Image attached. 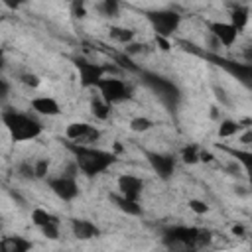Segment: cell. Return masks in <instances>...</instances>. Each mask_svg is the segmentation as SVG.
Masks as SVG:
<instances>
[{"label": "cell", "instance_id": "obj_17", "mask_svg": "<svg viewBox=\"0 0 252 252\" xmlns=\"http://www.w3.org/2000/svg\"><path fill=\"white\" fill-rule=\"evenodd\" d=\"M91 114H93L96 120L104 122V120H108L110 114H112V104H108L106 100H102V98L96 94L94 98H91Z\"/></svg>", "mask_w": 252, "mask_h": 252}, {"label": "cell", "instance_id": "obj_9", "mask_svg": "<svg viewBox=\"0 0 252 252\" xmlns=\"http://www.w3.org/2000/svg\"><path fill=\"white\" fill-rule=\"evenodd\" d=\"M146 159L150 163V167L154 169V173H158L159 179L167 181L173 177L175 169H177V158L171 154H159V152H146Z\"/></svg>", "mask_w": 252, "mask_h": 252}, {"label": "cell", "instance_id": "obj_1", "mask_svg": "<svg viewBox=\"0 0 252 252\" xmlns=\"http://www.w3.org/2000/svg\"><path fill=\"white\" fill-rule=\"evenodd\" d=\"M65 146L73 154V161L77 169L87 177H98L118 161L116 152L96 148L94 144H77L67 140Z\"/></svg>", "mask_w": 252, "mask_h": 252}, {"label": "cell", "instance_id": "obj_18", "mask_svg": "<svg viewBox=\"0 0 252 252\" xmlns=\"http://www.w3.org/2000/svg\"><path fill=\"white\" fill-rule=\"evenodd\" d=\"M108 35H110V39H112V41L126 45V43L134 41V35H136V33H134V30H130V28H124V26H110V30H108Z\"/></svg>", "mask_w": 252, "mask_h": 252}, {"label": "cell", "instance_id": "obj_7", "mask_svg": "<svg viewBox=\"0 0 252 252\" xmlns=\"http://www.w3.org/2000/svg\"><path fill=\"white\" fill-rule=\"evenodd\" d=\"M75 67V73H77V79H79V85L83 89H94L96 83L108 73V69L100 63H94V61H89V59H75L73 63Z\"/></svg>", "mask_w": 252, "mask_h": 252}, {"label": "cell", "instance_id": "obj_3", "mask_svg": "<svg viewBox=\"0 0 252 252\" xmlns=\"http://www.w3.org/2000/svg\"><path fill=\"white\" fill-rule=\"evenodd\" d=\"M163 244L167 248H191L199 250L211 244L213 232L193 224H169L163 228Z\"/></svg>", "mask_w": 252, "mask_h": 252}, {"label": "cell", "instance_id": "obj_27", "mask_svg": "<svg viewBox=\"0 0 252 252\" xmlns=\"http://www.w3.org/2000/svg\"><path fill=\"white\" fill-rule=\"evenodd\" d=\"M148 51H150V45L148 43H134V41H130V43L124 45V53L130 55V57L140 55V53H148Z\"/></svg>", "mask_w": 252, "mask_h": 252}, {"label": "cell", "instance_id": "obj_29", "mask_svg": "<svg viewBox=\"0 0 252 252\" xmlns=\"http://www.w3.org/2000/svg\"><path fill=\"white\" fill-rule=\"evenodd\" d=\"M71 14H73L75 18H85V16H87L85 0H73V4H71Z\"/></svg>", "mask_w": 252, "mask_h": 252}, {"label": "cell", "instance_id": "obj_34", "mask_svg": "<svg viewBox=\"0 0 252 252\" xmlns=\"http://www.w3.org/2000/svg\"><path fill=\"white\" fill-rule=\"evenodd\" d=\"M4 65H6V53H4V49L0 47V73H2V69H4Z\"/></svg>", "mask_w": 252, "mask_h": 252}, {"label": "cell", "instance_id": "obj_2", "mask_svg": "<svg viewBox=\"0 0 252 252\" xmlns=\"http://www.w3.org/2000/svg\"><path fill=\"white\" fill-rule=\"evenodd\" d=\"M0 120L8 132V138L14 144L32 142V140L39 138L43 132V124L32 112H24L18 108H4L0 112Z\"/></svg>", "mask_w": 252, "mask_h": 252}, {"label": "cell", "instance_id": "obj_12", "mask_svg": "<svg viewBox=\"0 0 252 252\" xmlns=\"http://www.w3.org/2000/svg\"><path fill=\"white\" fill-rule=\"evenodd\" d=\"M30 110H33V114H37V116L55 118L61 114V104L57 102V98H53L49 94H39L30 100Z\"/></svg>", "mask_w": 252, "mask_h": 252}, {"label": "cell", "instance_id": "obj_5", "mask_svg": "<svg viewBox=\"0 0 252 252\" xmlns=\"http://www.w3.org/2000/svg\"><path fill=\"white\" fill-rule=\"evenodd\" d=\"M77 173H79V169H77V165H75V161H73L67 171H63V173H59V175H47V177H45V183H47L49 191H51L57 199H61V201H65V203H71V201H75V199L79 197Z\"/></svg>", "mask_w": 252, "mask_h": 252}, {"label": "cell", "instance_id": "obj_6", "mask_svg": "<svg viewBox=\"0 0 252 252\" xmlns=\"http://www.w3.org/2000/svg\"><path fill=\"white\" fill-rule=\"evenodd\" d=\"M94 91L98 93V96H100L102 100H106V102L112 104V106H114V104H120V102H124V100H128L130 94H132V89H130V85H128L126 81H122L120 77L108 75V73L96 83Z\"/></svg>", "mask_w": 252, "mask_h": 252}, {"label": "cell", "instance_id": "obj_20", "mask_svg": "<svg viewBox=\"0 0 252 252\" xmlns=\"http://www.w3.org/2000/svg\"><path fill=\"white\" fill-rule=\"evenodd\" d=\"M154 126H156L154 120L148 118V116H134V118H130V122H128V128H130L132 132H136V134H146V132H150Z\"/></svg>", "mask_w": 252, "mask_h": 252}, {"label": "cell", "instance_id": "obj_33", "mask_svg": "<svg viewBox=\"0 0 252 252\" xmlns=\"http://www.w3.org/2000/svg\"><path fill=\"white\" fill-rule=\"evenodd\" d=\"M156 41L159 43V49H161V51H169V47H171V45H169V39H167V37L156 35Z\"/></svg>", "mask_w": 252, "mask_h": 252}, {"label": "cell", "instance_id": "obj_23", "mask_svg": "<svg viewBox=\"0 0 252 252\" xmlns=\"http://www.w3.org/2000/svg\"><path fill=\"white\" fill-rule=\"evenodd\" d=\"M98 10L106 18H116L120 14V0H100Z\"/></svg>", "mask_w": 252, "mask_h": 252}, {"label": "cell", "instance_id": "obj_28", "mask_svg": "<svg viewBox=\"0 0 252 252\" xmlns=\"http://www.w3.org/2000/svg\"><path fill=\"white\" fill-rule=\"evenodd\" d=\"M39 232H41L45 238H49V240H57V238L61 236V222H51V224L39 228Z\"/></svg>", "mask_w": 252, "mask_h": 252}, {"label": "cell", "instance_id": "obj_4", "mask_svg": "<svg viewBox=\"0 0 252 252\" xmlns=\"http://www.w3.org/2000/svg\"><path fill=\"white\" fill-rule=\"evenodd\" d=\"M144 18H146V22L150 24V28L154 30L156 35H161V37H167V39L181 28V22H183L181 14L177 10H171V8L146 10Z\"/></svg>", "mask_w": 252, "mask_h": 252}, {"label": "cell", "instance_id": "obj_11", "mask_svg": "<svg viewBox=\"0 0 252 252\" xmlns=\"http://www.w3.org/2000/svg\"><path fill=\"white\" fill-rule=\"evenodd\" d=\"M144 189H146V181H144L142 177L134 175V173H122V175L116 179V191H118V195H122V197L140 201Z\"/></svg>", "mask_w": 252, "mask_h": 252}, {"label": "cell", "instance_id": "obj_13", "mask_svg": "<svg viewBox=\"0 0 252 252\" xmlns=\"http://www.w3.org/2000/svg\"><path fill=\"white\" fill-rule=\"evenodd\" d=\"M71 232L79 240H93L100 236V228L87 219H71Z\"/></svg>", "mask_w": 252, "mask_h": 252}, {"label": "cell", "instance_id": "obj_31", "mask_svg": "<svg viewBox=\"0 0 252 252\" xmlns=\"http://www.w3.org/2000/svg\"><path fill=\"white\" fill-rule=\"evenodd\" d=\"M8 10H12V12H16V10H20L22 6H26L30 0H0Z\"/></svg>", "mask_w": 252, "mask_h": 252}, {"label": "cell", "instance_id": "obj_10", "mask_svg": "<svg viewBox=\"0 0 252 252\" xmlns=\"http://www.w3.org/2000/svg\"><path fill=\"white\" fill-rule=\"evenodd\" d=\"M211 35L215 37V41L222 47H232L238 39V33L240 30H236L230 22H222V20H215V22H209L207 24Z\"/></svg>", "mask_w": 252, "mask_h": 252}, {"label": "cell", "instance_id": "obj_14", "mask_svg": "<svg viewBox=\"0 0 252 252\" xmlns=\"http://www.w3.org/2000/svg\"><path fill=\"white\" fill-rule=\"evenodd\" d=\"M2 252H28L33 248V244L24 236H4L0 238Z\"/></svg>", "mask_w": 252, "mask_h": 252}, {"label": "cell", "instance_id": "obj_30", "mask_svg": "<svg viewBox=\"0 0 252 252\" xmlns=\"http://www.w3.org/2000/svg\"><path fill=\"white\" fill-rule=\"evenodd\" d=\"M22 83L28 85V87H32V89H35V87H39L41 79H39L35 73H24V75H22Z\"/></svg>", "mask_w": 252, "mask_h": 252}, {"label": "cell", "instance_id": "obj_32", "mask_svg": "<svg viewBox=\"0 0 252 252\" xmlns=\"http://www.w3.org/2000/svg\"><path fill=\"white\" fill-rule=\"evenodd\" d=\"M10 94V83L0 75V100H4Z\"/></svg>", "mask_w": 252, "mask_h": 252}, {"label": "cell", "instance_id": "obj_25", "mask_svg": "<svg viewBox=\"0 0 252 252\" xmlns=\"http://www.w3.org/2000/svg\"><path fill=\"white\" fill-rule=\"evenodd\" d=\"M16 175L20 179H35V175H33V161H22V163H18Z\"/></svg>", "mask_w": 252, "mask_h": 252}, {"label": "cell", "instance_id": "obj_16", "mask_svg": "<svg viewBox=\"0 0 252 252\" xmlns=\"http://www.w3.org/2000/svg\"><path fill=\"white\" fill-rule=\"evenodd\" d=\"M32 222H33V226L43 228V226H47V224H51V222H61V220H59V217L53 215L51 211H47V209H43V207H35V209H32Z\"/></svg>", "mask_w": 252, "mask_h": 252}, {"label": "cell", "instance_id": "obj_22", "mask_svg": "<svg viewBox=\"0 0 252 252\" xmlns=\"http://www.w3.org/2000/svg\"><path fill=\"white\" fill-rule=\"evenodd\" d=\"M199 152H201V150H199L195 144H187V146L181 148L179 159H181L185 165H195V163H199Z\"/></svg>", "mask_w": 252, "mask_h": 252}, {"label": "cell", "instance_id": "obj_24", "mask_svg": "<svg viewBox=\"0 0 252 252\" xmlns=\"http://www.w3.org/2000/svg\"><path fill=\"white\" fill-rule=\"evenodd\" d=\"M49 158H37L35 161H33V175H35V179H45L47 177V173H49Z\"/></svg>", "mask_w": 252, "mask_h": 252}, {"label": "cell", "instance_id": "obj_21", "mask_svg": "<svg viewBox=\"0 0 252 252\" xmlns=\"http://www.w3.org/2000/svg\"><path fill=\"white\" fill-rule=\"evenodd\" d=\"M238 132H240V122H236V120H232V118L220 120L219 128H217L219 138H232V136H236Z\"/></svg>", "mask_w": 252, "mask_h": 252}, {"label": "cell", "instance_id": "obj_8", "mask_svg": "<svg viewBox=\"0 0 252 252\" xmlns=\"http://www.w3.org/2000/svg\"><path fill=\"white\" fill-rule=\"evenodd\" d=\"M65 138L69 142H77V144H94L100 138V130L89 122L77 120V122H69L65 126Z\"/></svg>", "mask_w": 252, "mask_h": 252}, {"label": "cell", "instance_id": "obj_19", "mask_svg": "<svg viewBox=\"0 0 252 252\" xmlns=\"http://www.w3.org/2000/svg\"><path fill=\"white\" fill-rule=\"evenodd\" d=\"M248 18H250V10L246 6H236L232 12H230V24L236 28V30H244L248 26Z\"/></svg>", "mask_w": 252, "mask_h": 252}, {"label": "cell", "instance_id": "obj_35", "mask_svg": "<svg viewBox=\"0 0 252 252\" xmlns=\"http://www.w3.org/2000/svg\"><path fill=\"white\" fill-rule=\"evenodd\" d=\"M0 252H2V246H0Z\"/></svg>", "mask_w": 252, "mask_h": 252}, {"label": "cell", "instance_id": "obj_15", "mask_svg": "<svg viewBox=\"0 0 252 252\" xmlns=\"http://www.w3.org/2000/svg\"><path fill=\"white\" fill-rule=\"evenodd\" d=\"M112 201H114V205L122 211V213H126V215H130V217H140L142 215V205H140V201H136V199H128V197H122V195H114L112 197Z\"/></svg>", "mask_w": 252, "mask_h": 252}, {"label": "cell", "instance_id": "obj_26", "mask_svg": "<svg viewBox=\"0 0 252 252\" xmlns=\"http://www.w3.org/2000/svg\"><path fill=\"white\" fill-rule=\"evenodd\" d=\"M187 207H189V211L195 213V215H207V213L211 211V207H209L207 201H203V199H189V201H187Z\"/></svg>", "mask_w": 252, "mask_h": 252}]
</instances>
